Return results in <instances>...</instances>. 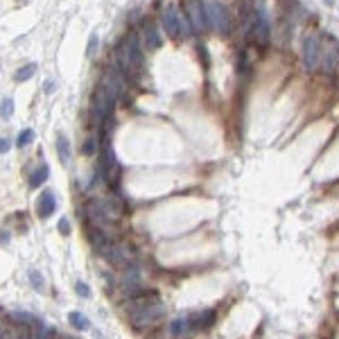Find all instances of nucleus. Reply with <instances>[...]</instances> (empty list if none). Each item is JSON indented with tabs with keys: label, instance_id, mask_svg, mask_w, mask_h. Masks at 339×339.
<instances>
[{
	"label": "nucleus",
	"instance_id": "1",
	"mask_svg": "<svg viewBox=\"0 0 339 339\" xmlns=\"http://www.w3.org/2000/svg\"><path fill=\"white\" fill-rule=\"evenodd\" d=\"M127 310L129 323L138 330H145V328H154L163 317H165V305H163L158 292L154 289H145L138 296H132L124 305Z\"/></svg>",
	"mask_w": 339,
	"mask_h": 339
},
{
	"label": "nucleus",
	"instance_id": "2",
	"mask_svg": "<svg viewBox=\"0 0 339 339\" xmlns=\"http://www.w3.org/2000/svg\"><path fill=\"white\" fill-rule=\"evenodd\" d=\"M115 64L124 77H138L143 70V48H140L138 34L129 32L122 41L115 46Z\"/></svg>",
	"mask_w": 339,
	"mask_h": 339
},
{
	"label": "nucleus",
	"instance_id": "3",
	"mask_svg": "<svg viewBox=\"0 0 339 339\" xmlns=\"http://www.w3.org/2000/svg\"><path fill=\"white\" fill-rule=\"evenodd\" d=\"M206 7V21L208 27H213L220 34H229L231 32V23H233V16H231L229 7H226L222 0H206L203 3Z\"/></svg>",
	"mask_w": 339,
	"mask_h": 339
},
{
	"label": "nucleus",
	"instance_id": "4",
	"mask_svg": "<svg viewBox=\"0 0 339 339\" xmlns=\"http://www.w3.org/2000/svg\"><path fill=\"white\" fill-rule=\"evenodd\" d=\"M100 174L109 186H118L120 174H122V167H120L109 140H104V145L100 147Z\"/></svg>",
	"mask_w": 339,
	"mask_h": 339
},
{
	"label": "nucleus",
	"instance_id": "5",
	"mask_svg": "<svg viewBox=\"0 0 339 339\" xmlns=\"http://www.w3.org/2000/svg\"><path fill=\"white\" fill-rule=\"evenodd\" d=\"M100 256H104L113 267H120V269H132L134 265V249L122 240H115L111 244H106L100 251Z\"/></svg>",
	"mask_w": 339,
	"mask_h": 339
},
{
	"label": "nucleus",
	"instance_id": "6",
	"mask_svg": "<svg viewBox=\"0 0 339 339\" xmlns=\"http://www.w3.org/2000/svg\"><path fill=\"white\" fill-rule=\"evenodd\" d=\"M113 106H115V98L100 84L93 93V100H91V113H93L95 124L106 122L111 118V113H113Z\"/></svg>",
	"mask_w": 339,
	"mask_h": 339
},
{
	"label": "nucleus",
	"instance_id": "7",
	"mask_svg": "<svg viewBox=\"0 0 339 339\" xmlns=\"http://www.w3.org/2000/svg\"><path fill=\"white\" fill-rule=\"evenodd\" d=\"M181 9H183V14L188 16V21H190L192 32H197V34L206 32L208 21H206V7H203V0H183Z\"/></svg>",
	"mask_w": 339,
	"mask_h": 339
},
{
	"label": "nucleus",
	"instance_id": "8",
	"mask_svg": "<svg viewBox=\"0 0 339 339\" xmlns=\"http://www.w3.org/2000/svg\"><path fill=\"white\" fill-rule=\"evenodd\" d=\"M321 64V38L305 36L303 38V66L305 70H317Z\"/></svg>",
	"mask_w": 339,
	"mask_h": 339
},
{
	"label": "nucleus",
	"instance_id": "9",
	"mask_svg": "<svg viewBox=\"0 0 339 339\" xmlns=\"http://www.w3.org/2000/svg\"><path fill=\"white\" fill-rule=\"evenodd\" d=\"M271 38V27H269V21L265 16V12H256L253 16V23H251V41L258 43L260 48H265Z\"/></svg>",
	"mask_w": 339,
	"mask_h": 339
},
{
	"label": "nucleus",
	"instance_id": "10",
	"mask_svg": "<svg viewBox=\"0 0 339 339\" xmlns=\"http://www.w3.org/2000/svg\"><path fill=\"white\" fill-rule=\"evenodd\" d=\"M161 23H163V30L167 32L169 38L181 36V32H179V9H177V5H165V9L161 12Z\"/></svg>",
	"mask_w": 339,
	"mask_h": 339
},
{
	"label": "nucleus",
	"instance_id": "11",
	"mask_svg": "<svg viewBox=\"0 0 339 339\" xmlns=\"http://www.w3.org/2000/svg\"><path fill=\"white\" fill-rule=\"evenodd\" d=\"M143 38H145V48H147V50H158V48L163 46V36H161V32H158L156 23H154L152 18H145Z\"/></svg>",
	"mask_w": 339,
	"mask_h": 339
},
{
	"label": "nucleus",
	"instance_id": "12",
	"mask_svg": "<svg viewBox=\"0 0 339 339\" xmlns=\"http://www.w3.org/2000/svg\"><path fill=\"white\" fill-rule=\"evenodd\" d=\"M36 208H38V215H41L43 220H48V217L57 210V197H55V192H52V190H43L41 195H38Z\"/></svg>",
	"mask_w": 339,
	"mask_h": 339
},
{
	"label": "nucleus",
	"instance_id": "13",
	"mask_svg": "<svg viewBox=\"0 0 339 339\" xmlns=\"http://www.w3.org/2000/svg\"><path fill=\"white\" fill-rule=\"evenodd\" d=\"M57 154H59L64 165L70 163V143H68V138L64 134H57Z\"/></svg>",
	"mask_w": 339,
	"mask_h": 339
},
{
	"label": "nucleus",
	"instance_id": "14",
	"mask_svg": "<svg viewBox=\"0 0 339 339\" xmlns=\"http://www.w3.org/2000/svg\"><path fill=\"white\" fill-rule=\"evenodd\" d=\"M68 321H70V326L72 328H77V330H91V321L86 319V314H81V312H70L68 314Z\"/></svg>",
	"mask_w": 339,
	"mask_h": 339
},
{
	"label": "nucleus",
	"instance_id": "15",
	"mask_svg": "<svg viewBox=\"0 0 339 339\" xmlns=\"http://www.w3.org/2000/svg\"><path fill=\"white\" fill-rule=\"evenodd\" d=\"M48 174H50V167L48 165H38V169H34L30 177V188H38L48 181Z\"/></svg>",
	"mask_w": 339,
	"mask_h": 339
},
{
	"label": "nucleus",
	"instance_id": "16",
	"mask_svg": "<svg viewBox=\"0 0 339 339\" xmlns=\"http://www.w3.org/2000/svg\"><path fill=\"white\" fill-rule=\"evenodd\" d=\"M188 328H190V321H188L186 317H179L172 321V326H169V332H172L174 337H183L188 332Z\"/></svg>",
	"mask_w": 339,
	"mask_h": 339
},
{
	"label": "nucleus",
	"instance_id": "17",
	"mask_svg": "<svg viewBox=\"0 0 339 339\" xmlns=\"http://www.w3.org/2000/svg\"><path fill=\"white\" fill-rule=\"evenodd\" d=\"M215 319H217L215 310H203V312L199 314V317H197L195 326H197V328H210L213 323H215Z\"/></svg>",
	"mask_w": 339,
	"mask_h": 339
},
{
	"label": "nucleus",
	"instance_id": "18",
	"mask_svg": "<svg viewBox=\"0 0 339 339\" xmlns=\"http://www.w3.org/2000/svg\"><path fill=\"white\" fill-rule=\"evenodd\" d=\"M36 68H38L36 64H25L23 68H18V70H16L14 79H16L18 84H21V81H27V79H30V77L34 75V72H36Z\"/></svg>",
	"mask_w": 339,
	"mask_h": 339
},
{
	"label": "nucleus",
	"instance_id": "19",
	"mask_svg": "<svg viewBox=\"0 0 339 339\" xmlns=\"http://www.w3.org/2000/svg\"><path fill=\"white\" fill-rule=\"evenodd\" d=\"M81 152L86 154V156H93V154H100V143L95 136H89V138L84 140V145H81Z\"/></svg>",
	"mask_w": 339,
	"mask_h": 339
},
{
	"label": "nucleus",
	"instance_id": "20",
	"mask_svg": "<svg viewBox=\"0 0 339 339\" xmlns=\"http://www.w3.org/2000/svg\"><path fill=\"white\" fill-rule=\"evenodd\" d=\"M27 278H30V283H32L34 289H38V292H43V289H46V280H43L41 271L30 269V271H27Z\"/></svg>",
	"mask_w": 339,
	"mask_h": 339
},
{
	"label": "nucleus",
	"instance_id": "21",
	"mask_svg": "<svg viewBox=\"0 0 339 339\" xmlns=\"http://www.w3.org/2000/svg\"><path fill=\"white\" fill-rule=\"evenodd\" d=\"M16 323H18V330H16V337L14 339H34V330L25 321H16Z\"/></svg>",
	"mask_w": 339,
	"mask_h": 339
},
{
	"label": "nucleus",
	"instance_id": "22",
	"mask_svg": "<svg viewBox=\"0 0 339 339\" xmlns=\"http://www.w3.org/2000/svg\"><path fill=\"white\" fill-rule=\"evenodd\" d=\"M12 113H14V100L5 98L3 104H0V115H3L5 120H9V118H12Z\"/></svg>",
	"mask_w": 339,
	"mask_h": 339
},
{
	"label": "nucleus",
	"instance_id": "23",
	"mask_svg": "<svg viewBox=\"0 0 339 339\" xmlns=\"http://www.w3.org/2000/svg\"><path fill=\"white\" fill-rule=\"evenodd\" d=\"M32 138H34L32 129H23V132L18 134V138H16V145H18V147H25V145H30Z\"/></svg>",
	"mask_w": 339,
	"mask_h": 339
},
{
	"label": "nucleus",
	"instance_id": "24",
	"mask_svg": "<svg viewBox=\"0 0 339 339\" xmlns=\"http://www.w3.org/2000/svg\"><path fill=\"white\" fill-rule=\"evenodd\" d=\"M75 292L79 294L81 299H89V296H91V289H89V285H86V283H81V280H77V283H75Z\"/></svg>",
	"mask_w": 339,
	"mask_h": 339
},
{
	"label": "nucleus",
	"instance_id": "25",
	"mask_svg": "<svg viewBox=\"0 0 339 339\" xmlns=\"http://www.w3.org/2000/svg\"><path fill=\"white\" fill-rule=\"evenodd\" d=\"M98 43H100L98 34H91V41H89V55H95V52H98Z\"/></svg>",
	"mask_w": 339,
	"mask_h": 339
},
{
	"label": "nucleus",
	"instance_id": "26",
	"mask_svg": "<svg viewBox=\"0 0 339 339\" xmlns=\"http://www.w3.org/2000/svg\"><path fill=\"white\" fill-rule=\"evenodd\" d=\"M59 233L61 235H70V222H68L66 217H61V220H59Z\"/></svg>",
	"mask_w": 339,
	"mask_h": 339
},
{
	"label": "nucleus",
	"instance_id": "27",
	"mask_svg": "<svg viewBox=\"0 0 339 339\" xmlns=\"http://www.w3.org/2000/svg\"><path fill=\"white\" fill-rule=\"evenodd\" d=\"M199 50V57H201V61H203V68L208 70V66H210V59H208V52H206V46H199L197 48Z\"/></svg>",
	"mask_w": 339,
	"mask_h": 339
},
{
	"label": "nucleus",
	"instance_id": "28",
	"mask_svg": "<svg viewBox=\"0 0 339 339\" xmlns=\"http://www.w3.org/2000/svg\"><path fill=\"white\" fill-rule=\"evenodd\" d=\"M9 152V140L7 138H0V154Z\"/></svg>",
	"mask_w": 339,
	"mask_h": 339
},
{
	"label": "nucleus",
	"instance_id": "29",
	"mask_svg": "<svg viewBox=\"0 0 339 339\" xmlns=\"http://www.w3.org/2000/svg\"><path fill=\"white\" fill-rule=\"evenodd\" d=\"M55 89H57V84H55V81H52V79H48V81H46V93L50 95Z\"/></svg>",
	"mask_w": 339,
	"mask_h": 339
},
{
	"label": "nucleus",
	"instance_id": "30",
	"mask_svg": "<svg viewBox=\"0 0 339 339\" xmlns=\"http://www.w3.org/2000/svg\"><path fill=\"white\" fill-rule=\"evenodd\" d=\"M55 339H77V337H70V335H57Z\"/></svg>",
	"mask_w": 339,
	"mask_h": 339
},
{
	"label": "nucleus",
	"instance_id": "31",
	"mask_svg": "<svg viewBox=\"0 0 339 339\" xmlns=\"http://www.w3.org/2000/svg\"><path fill=\"white\" fill-rule=\"evenodd\" d=\"M323 3H326V5H335V0H323Z\"/></svg>",
	"mask_w": 339,
	"mask_h": 339
},
{
	"label": "nucleus",
	"instance_id": "32",
	"mask_svg": "<svg viewBox=\"0 0 339 339\" xmlns=\"http://www.w3.org/2000/svg\"><path fill=\"white\" fill-rule=\"evenodd\" d=\"M0 339H5V330H3V328H0Z\"/></svg>",
	"mask_w": 339,
	"mask_h": 339
}]
</instances>
